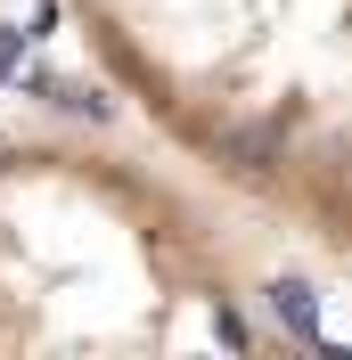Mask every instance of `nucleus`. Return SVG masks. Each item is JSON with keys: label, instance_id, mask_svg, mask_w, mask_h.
I'll list each match as a JSON object with an SVG mask.
<instances>
[{"label": "nucleus", "instance_id": "f257e3e1", "mask_svg": "<svg viewBox=\"0 0 352 360\" xmlns=\"http://www.w3.org/2000/svg\"><path fill=\"white\" fill-rule=\"evenodd\" d=\"M320 319L287 311L279 254L221 213L213 180L107 131H0V360L287 352Z\"/></svg>", "mask_w": 352, "mask_h": 360}, {"label": "nucleus", "instance_id": "f03ea898", "mask_svg": "<svg viewBox=\"0 0 352 360\" xmlns=\"http://www.w3.org/2000/svg\"><path fill=\"white\" fill-rule=\"evenodd\" d=\"M66 17L90 66L197 180L320 270L344 262L352 0H66Z\"/></svg>", "mask_w": 352, "mask_h": 360}]
</instances>
